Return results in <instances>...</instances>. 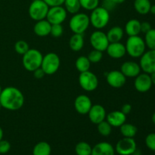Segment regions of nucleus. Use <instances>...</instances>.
I'll return each instance as SVG.
<instances>
[{
  "label": "nucleus",
  "instance_id": "obj_25",
  "mask_svg": "<svg viewBox=\"0 0 155 155\" xmlns=\"http://www.w3.org/2000/svg\"><path fill=\"white\" fill-rule=\"evenodd\" d=\"M51 145L46 142H39L33 147V155H51Z\"/></svg>",
  "mask_w": 155,
  "mask_h": 155
},
{
  "label": "nucleus",
  "instance_id": "obj_38",
  "mask_svg": "<svg viewBox=\"0 0 155 155\" xmlns=\"http://www.w3.org/2000/svg\"><path fill=\"white\" fill-rule=\"evenodd\" d=\"M11 149V144L8 141L3 140L0 141V154H7Z\"/></svg>",
  "mask_w": 155,
  "mask_h": 155
},
{
  "label": "nucleus",
  "instance_id": "obj_40",
  "mask_svg": "<svg viewBox=\"0 0 155 155\" xmlns=\"http://www.w3.org/2000/svg\"><path fill=\"white\" fill-rule=\"evenodd\" d=\"M49 7H54V6H61L64 5L65 0H43Z\"/></svg>",
  "mask_w": 155,
  "mask_h": 155
},
{
  "label": "nucleus",
  "instance_id": "obj_26",
  "mask_svg": "<svg viewBox=\"0 0 155 155\" xmlns=\"http://www.w3.org/2000/svg\"><path fill=\"white\" fill-rule=\"evenodd\" d=\"M150 0H135L134 8L136 12L140 15H147L150 12L151 8Z\"/></svg>",
  "mask_w": 155,
  "mask_h": 155
},
{
  "label": "nucleus",
  "instance_id": "obj_23",
  "mask_svg": "<svg viewBox=\"0 0 155 155\" xmlns=\"http://www.w3.org/2000/svg\"><path fill=\"white\" fill-rule=\"evenodd\" d=\"M124 31L120 27H114L110 28L107 31V37L108 39L109 42H120L124 37Z\"/></svg>",
  "mask_w": 155,
  "mask_h": 155
},
{
  "label": "nucleus",
  "instance_id": "obj_50",
  "mask_svg": "<svg viewBox=\"0 0 155 155\" xmlns=\"http://www.w3.org/2000/svg\"><path fill=\"white\" fill-rule=\"evenodd\" d=\"M1 108H2V105H1V104H0V110H1Z\"/></svg>",
  "mask_w": 155,
  "mask_h": 155
},
{
  "label": "nucleus",
  "instance_id": "obj_6",
  "mask_svg": "<svg viewBox=\"0 0 155 155\" xmlns=\"http://www.w3.org/2000/svg\"><path fill=\"white\" fill-rule=\"evenodd\" d=\"M49 6L43 0H35L32 2L29 7V15L36 21H41L46 18Z\"/></svg>",
  "mask_w": 155,
  "mask_h": 155
},
{
  "label": "nucleus",
  "instance_id": "obj_22",
  "mask_svg": "<svg viewBox=\"0 0 155 155\" xmlns=\"http://www.w3.org/2000/svg\"><path fill=\"white\" fill-rule=\"evenodd\" d=\"M125 31L129 36H138L141 33V22L136 19H131L126 24Z\"/></svg>",
  "mask_w": 155,
  "mask_h": 155
},
{
  "label": "nucleus",
  "instance_id": "obj_43",
  "mask_svg": "<svg viewBox=\"0 0 155 155\" xmlns=\"http://www.w3.org/2000/svg\"><path fill=\"white\" fill-rule=\"evenodd\" d=\"M132 110V105L130 104H125L123 105L122 108H121V111L124 114L127 115L131 112Z\"/></svg>",
  "mask_w": 155,
  "mask_h": 155
},
{
  "label": "nucleus",
  "instance_id": "obj_4",
  "mask_svg": "<svg viewBox=\"0 0 155 155\" xmlns=\"http://www.w3.org/2000/svg\"><path fill=\"white\" fill-rule=\"evenodd\" d=\"M90 24L95 29L101 30L104 28L108 24L110 21V13L104 8L98 6L94 10L92 11L90 17H89Z\"/></svg>",
  "mask_w": 155,
  "mask_h": 155
},
{
  "label": "nucleus",
  "instance_id": "obj_39",
  "mask_svg": "<svg viewBox=\"0 0 155 155\" xmlns=\"http://www.w3.org/2000/svg\"><path fill=\"white\" fill-rule=\"evenodd\" d=\"M117 5L112 0H104L103 1V5L102 7L104 8L106 10H107L108 12H110V11L113 10L115 8Z\"/></svg>",
  "mask_w": 155,
  "mask_h": 155
},
{
  "label": "nucleus",
  "instance_id": "obj_37",
  "mask_svg": "<svg viewBox=\"0 0 155 155\" xmlns=\"http://www.w3.org/2000/svg\"><path fill=\"white\" fill-rule=\"evenodd\" d=\"M145 145L148 149L155 151V133H150L145 138Z\"/></svg>",
  "mask_w": 155,
  "mask_h": 155
},
{
  "label": "nucleus",
  "instance_id": "obj_15",
  "mask_svg": "<svg viewBox=\"0 0 155 155\" xmlns=\"http://www.w3.org/2000/svg\"><path fill=\"white\" fill-rule=\"evenodd\" d=\"M92 106V101L89 98V97H88L86 95H78L74 101L75 110L80 114H88Z\"/></svg>",
  "mask_w": 155,
  "mask_h": 155
},
{
  "label": "nucleus",
  "instance_id": "obj_19",
  "mask_svg": "<svg viewBox=\"0 0 155 155\" xmlns=\"http://www.w3.org/2000/svg\"><path fill=\"white\" fill-rule=\"evenodd\" d=\"M106 120L112 127H120L127 120V115L121 110L110 112L106 116Z\"/></svg>",
  "mask_w": 155,
  "mask_h": 155
},
{
  "label": "nucleus",
  "instance_id": "obj_51",
  "mask_svg": "<svg viewBox=\"0 0 155 155\" xmlns=\"http://www.w3.org/2000/svg\"><path fill=\"white\" fill-rule=\"evenodd\" d=\"M33 1H35V0H33Z\"/></svg>",
  "mask_w": 155,
  "mask_h": 155
},
{
  "label": "nucleus",
  "instance_id": "obj_18",
  "mask_svg": "<svg viewBox=\"0 0 155 155\" xmlns=\"http://www.w3.org/2000/svg\"><path fill=\"white\" fill-rule=\"evenodd\" d=\"M120 71L126 77H136L141 72L140 65L135 61H126L121 65Z\"/></svg>",
  "mask_w": 155,
  "mask_h": 155
},
{
  "label": "nucleus",
  "instance_id": "obj_47",
  "mask_svg": "<svg viewBox=\"0 0 155 155\" xmlns=\"http://www.w3.org/2000/svg\"><path fill=\"white\" fill-rule=\"evenodd\" d=\"M3 135H4V133H3V130L2 129V127H0V141L2 139H3Z\"/></svg>",
  "mask_w": 155,
  "mask_h": 155
},
{
  "label": "nucleus",
  "instance_id": "obj_35",
  "mask_svg": "<svg viewBox=\"0 0 155 155\" xmlns=\"http://www.w3.org/2000/svg\"><path fill=\"white\" fill-rule=\"evenodd\" d=\"M102 51L94 49L92 50V51H90V53H89L87 58H89V61H90L91 63H98L99 61H101V60L102 59Z\"/></svg>",
  "mask_w": 155,
  "mask_h": 155
},
{
  "label": "nucleus",
  "instance_id": "obj_27",
  "mask_svg": "<svg viewBox=\"0 0 155 155\" xmlns=\"http://www.w3.org/2000/svg\"><path fill=\"white\" fill-rule=\"evenodd\" d=\"M120 133L124 137L133 138L136 136L138 132L137 127L131 124H124L120 127Z\"/></svg>",
  "mask_w": 155,
  "mask_h": 155
},
{
  "label": "nucleus",
  "instance_id": "obj_30",
  "mask_svg": "<svg viewBox=\"0 0 155 155\" xmlns=\"http://www.w3.org/2000/svg\"><path fill=\"white\" fill-rule=\"evenodd\" d=\"M92 146L86 142H80L75 146V152L77 155H91Z\"/></svg>",
  "mask_w": 155,
  "mask_h": 155
},
{
  "label": "nucleus",
  "instance_id": "obj_21",
  "mask_svg": "<svg viewBox=\"0 0 155 155\" xmlns=\"http://www.w3.org/2000/svg\"><path fill=\"white\" fill-rule=\"evenodd\" d=\"M51 24L47 20H41L36 21V24L33 27V30L36 35L40 37H44L50 34L51 32Z\"/></svg>",
  "mask_w": 155,
  "mask_h": 155
},
{
  "label": "nucleus",
  "instance_id": "obj_16",
  "mask_svg": "<svg viewBox=\"0 0 155 155\" xmlns=\"http://www.w3.org/2000/svg\"><path fill=\"white\" fill-rule=\"evenodd\" d=\"M88 115H89V118L91 122L97 125L106 119L107 114H106L105 109L102 105L95 104L92 106L88 113Z\"/></svg>",
  "mask_w": 155,
  "mask_h": 155
},
{
  "label": "nucleus",
  "instance_id": "obj_13",
  "mask_svg": "<svg viewBox=\"0 0 155 155\" xmlns=\"http://www.w3.org/2000/svg\"><path fill=\"white\" fill-rule=\"evenodd\" d=\"M152 82H151V76L150 74L144 73V74H139L136 77L134 82L135 89L139 92H147L151 89L152 86Z\"/></svg>",
  "mask_w": 155,
  "mask_h": 155
},
{
  "label": "nucleus",
  "instance_id": "obj_12",
  "mask_svg": "<svg viewBox=\"0 0 155 155\" xmlns=\"http://www.w3.org/2000/svg\"><path fill=\"white\" fill-rule=\"evenodd\" d=\"M141 70L144 73L151 74L155 72V50L150 49L141 56L140 59Z\"/></svg>",
  "mask_w": 155,
  "mask_h": 155
},
{
  "label": "nucleus",
  "instance_id": "obj_2",
  "mask_svg": "<svg viewBox=\"0 0 155 155\" xmlns=\"http://www.w3.org/2000/svg\"><path fill=\"white\" fill-rule=\"evenodd\" d=\"M42 58H43V55L39 50L35 49V48H30L23 55L22 63L27 71L33 72L35 70L40 68Z\"/></svg>",
  "mask_w": 155,
  "mask_h": 155
},
{
  "label": "nucleus",
  "instance_id": "obj_1",
  "mask_svg": "<svg viewBox=\"0 0 155 155\" xmlns=\"http://www.w3.org/2000/svg\"><path fill=\"white\" fill-rule=\"evenodd\" d=\"M0 104L2 107L8 110H18L24 104V96L18 88L8 86L2 90L0 94Z\"/></svg>",
  "mask_w": 155,
  "mask_h": 155
},
{
  "label": "nucleus",
  "instance_id": "obj_7",
  "mask_svg": "<svg viewBox=\"0 0 155 155\" xmlns=\"http://www.w3.org/2000/svg\"><path fill=\"white\" fill-rule=\"evenodd\" d=\"M60 58L56 53L49 52L42 58L41 68L43 70L45 75H52L55 74L60 68Z\"/></svg>",
  "mask_w": 155,
  "mask_h": 155
},
{
  "label": "nucleus",
  "instance_id": "obj_36",
  "mask_svg": "<svg viewBox=\"0 0 155 155\" xmlns=\"http://www.w3.org/2000/svg\"><path fill=\"white\" fill-rule=\"evenodd\" d=\"M64 33V29L61 24H51L50 34L54 37L58 38L62 36Z\"/></svg>",
  "mask_w": 155,
  "mask_h": 155
},
{
  "label": "nucleus",
  "instance_id": "obj_45",
  "mask_svg": "<svg viewBox=\"0 0 155 155\" xmlns=\"http://www.w3.org/2000/svg\"><path fill=\"white\" fill-rule=\"evenodd\" d=\"M112 1H113L115 4L117 5V4H122V3H124L126 0H112Z\"/></svg>",
  "mask_w": 155,
  "mask_h": 155
},
{
  "label": "nucleus",
  "instance_id": "obj_46",
  "mask_svg": "<svg viewBox=\"0 0 155 155\" xmlns=\"http://www.w3.org/2000/svg\"><path fill=\"white\" fill-rule=\"evenodd\" d=\"M150 12L153 15H155V5H151V8H150Z\"/></svg>",
  "mask_w": 155,
  "mask_h": 155
},
{
  "label": "nucleus",
  "instance_id": "obj_14",
  "mask_svg": "<svg viewBox=\"0 0 155 155\" xmlns=\"http://www.w3.org/2000/svg\"><path fill=\"white\" fill-rule=\"evenodd\" d=\"M106 80L109 86L113 88H121L125 85L127 77L120 71H111L106 76Z\"/></svg>",
  "mask_w": 155,
  "mask_h": 155
},
{
  "label": "nucleus",
  "instance_id": "obj_24",
  "mask_svg": "<svg viewBox=\"0 0 155 155\" xmlns=\"http://www.w3.org/2000/svg\"><path fill=\"white\" fill-rule=\"evenodd\" d=\"M69 45L71 49H72L73 51H80L84 45V38H83V34L74 33L70 39Z\"/></svg>",
  "mask_w": 155,
  "mask_h": 155
},
{
  "label": "nucleus",
  "instance_id": "obj_32",
  "mask_svg": "<svg viewBox=\"0 0 155 155\" xmlns=\"http://www.w3.org/2000/svg\"><path fill=\"white\" fill-rule=\"evenodd\" d=\"M97 125H98V131L100 135L103 136H110L112 131V127L107 120L102 121Z\"/></svg>",
  "mask_w": 155,
  "mask_h": 155
},
{
  "label": "nucleus",
  "instance_id": "obj_17",
  "mask_svg": "<svg viewBox=\"0 0 155 155\" xmlns=\"http://www.w3.org/2000/svg\"><path fill=\"white\" fill-rule=\"evenodd\" d=\"M106 51L110 58L114 59L121 58L127 53L125 45L121 43L120 42L109 43Z\"/></svg>",
  "mask_w": 155,
  "mask_h": 155
},
{
  "label": "nucleus",
  "instance_id": "obj_10",
  "mask_svg": "<svg viewBox=\"0 0 155 155\" xmlns=\"http://www.w3.org/2000/svg\"><path fill=\"white\" fill-rule=\"evenodd\" d=\"M90 43L92 48L100 51H104L109 45L107 35L100 30H95L91 34Z\"/></svg>",
  "mask_w": 155,
  "mask_h": 155
},
{
  "label": "nucleus",
  "instance_id": "obj_9",
  "mask_svg": "<svg viewBox=\"0 0 155 155\" xmlns=\"http://www.w3.org/2000/svg\"><path fill=\"white\" fill-rule=\"evenodd\" d=\"M137 151V145L133 138H123L115 146V152L120 155H133Z\"/></svg>",
  "mask_w": 155,
  "mask_h": 155
},
{
  "label": "nucleus",
  "instance_id": "obj_3",
  "mask_svg": "<svg viewBox=\"0 0 155 155\" xmlns=\"http://www.w3.org/2000/svg\"><path fill=\"white\" fill-rule=\"evenodd\" d=\"M125 47L129 55L133 58H140L145 53L146 45L145 40L138 35L129 36Z\"/></svg>",
  "mask_w": 155,
  "mask_h": 155
},
{
  "label": "nucleus",
  "instance_id": "obj_44",
  "mask_svg": "<svg viewBox=\"0 0 155 155\" xmlns=\"http://www.w3.org/2000/svg\"><path fill=\"white\" fill-rule=\"evenodd\" d=\"M150 76H151V82H152V84L155 85V72L150 74Z\"/></svg>",
  "mask_w": 155,
  "mask_h": 155
},
{
  "label": "nucleus",
  "instance_id": "obj_8",
  "mask_svg": "<svg viewBox=\"0 0 155 155\" xmlns=\"http://www.w3.org/2000/svg\"><path fill=\"white\" fill-rule=\"evenodd\" d=\"M79 83L82 89L86 92H93L98 87V80L94 73L88 71L80 73L79 76Z\"/></svg>",
  "mask_w": 155,
  "mask_h": 155
},
{
  "label": "nucleus",
  "instance_id": "obj_42",
  "mask_svg": "<svg viewBox=\"0 0 155 155\" xmlns=\"http://www.w3.org/2000/svg\"><path fill=\"white\" fill-rule=\"evenodd\" d=\"M33 75H34V77L36 79H42L43 78L44 76L45 75V72L43 71V70L41 68V67L39 68H38V69L35 70L34 71H33Z\"/></svg>",
  "mask_w": 155,
  "mask_h": 155
},
{
  "label": "nucleus",
  "instance_id": "obj_49",
  "mask_svg": "<svg viewBox=\"0 0 155 155\" xmlns=\"http://www.w3.org/2000/svg\"><path fill=\"white\" fill-rule=\"evenodd\" d=\"M2 90V86H1V85H0V94H1Z\"/></svg>",
  "mask_w": 155,
  "mask_h": 155
},
{
  "label": "nucleus",
  "instance_id": "obj_20",
  "mask_svg": "<svg viewBox=\"0 0 155 155\" xmlns=\"http://www.w3.org/2000/svg\"><path fill=\"white\" fill-rule=\"evenodd\" d=\"M91 155H115V148L109 142H101L92 148Z\"/></svg>",
  "mask_w": 155,
  "mask_h": 155
},
{
  "label": "nucleus",
  "instance_id": "obj_5",
  "mask_svg": "<svg viewBox=\"0 0 155 155\" xmlns=\"http://www.w3.org/2000/svg\"><path fill=\"white\" fill-rule=\"evenodd\" d=\"M90 24L89 17L85 13H77L71 18L69 27L74 33L83 34Z\"/></svg>",
  "mask_w": 155,
  "mask_h": 155
},
{
  "label": "nucleus",
  "instance_id": "obj_29",
  "mask_svg": "<svg viewBox=\"0 0 155 155\" xmlns=\"http://www.w3.org/2000/svg\"><path fill=\"white\" fill-rule=\"evenodd\" d=\"M65 8L67 12L75 15V14L78 13L80 9L81 8V5L79 0H65L64 3Z\"/></svg>",
  "mask_w": 155,
  "mask_h": 155
},
{
  "label": "nucleus",
  "instance_id": "obj_34",
  "mask_svg": "<svg viewBox=\"0 0 155 155\" xmlns=\"http://www.w3.org/2000/svg\"><path fill=\"white\" fill-rule=\"evenodd\" d=\"M81 8L88 11H92L99 4V0H79Z\"/></svg>",
  "mask_w": 155,
  "mask_h": 155
},
{
  "label": "nucleus",
  "instance_id": "obj_11",
  "mask_svg": "<svg viewBox=\"0 0 155 155\" xmlns=\"http://www.w3.org/2000/svg\"><path fill=\"white\" fill-rule=\"evenodd\" d=\"M67 14L66 9L62 5L50 7L46 19L51 24H61L66 19Z\"/></svg>",
  "mask_w": 155,
  "mask_h": 155
},
{
  "label": "nucleus",
  "instance_id": "obj_31",
  "mask_svg": "<svg viewBox=\"0 0 155 155\" xmlns=\"http://www.w3.org/2000/svg\"><path fill=\"white\" fill-rule=\"evenodd\" d=\"M145 42L149 49L155 50V29H151L145 33Z\"/></svg>",
  "mask_w": 155,
  "mask_h": 155
},
{
  "label": "nucleus",
  "instance_id": "obj_41",
  "mask_svg": "<svg viewBox=\"0 0 155 155\" xmlns=\"http://www.w3.org/2000/svg\"><path fill=\"white\" fill-rule=\"evenodd\" d=\"M151 29L152 28H151V25L150 24L149 22L144 21V22L141 23V32H142V33H148Z\"/></svg>",
  "mask_w": 155,
  "mask_h": 155
},
{
  "label": "nucleus",
  "instance_id": "obj_33",
  "mask_svg": "<svg viewBox=\"0 0 155 155\" xmlns=\"http://www.w3.org/2000/svg\"><path fill=\"white\" fill-rule=\"evenodd\" d=\"M30 49L29 44L24 40H19L15 43V50L18 54L24 55Z\"/></svg>",
  "mask_w": 155,
  "mask_h": 155
},
{
  "label": "nucleus",
  "instance_id": "obj_48",
  "mask_svg": "<svg viewBox=\"0 0 155 155\" xmlns=\"http://www.w3.org/2000/svg\"><path fill=\"white\" fill-rule=\"evenodd\" d=\"M151 120H152L153 124H154V125H155V112H154V114H153V115H152V118H151Z\"/></svg>",
  "mask_w": 155,
  "mask_h": 155
},
{
  "label": "nucleus",
  "instance_id": "obj_28",
  "mask_svg": "<svg viewBox=\"0 0 155 155\" xmlns=\"http://www.w3.org/2000/svg\"><path fill=\"white\" fill-rule=\"evenodd\" d=\"M76 68L80 71V73L85 72V71H89L91 66V62L89 61V58L86 56H80L76 60L75 62Z\"/></svg>",
  "mask_w": 155,
  "mask_h": 155
}]
</instances>
